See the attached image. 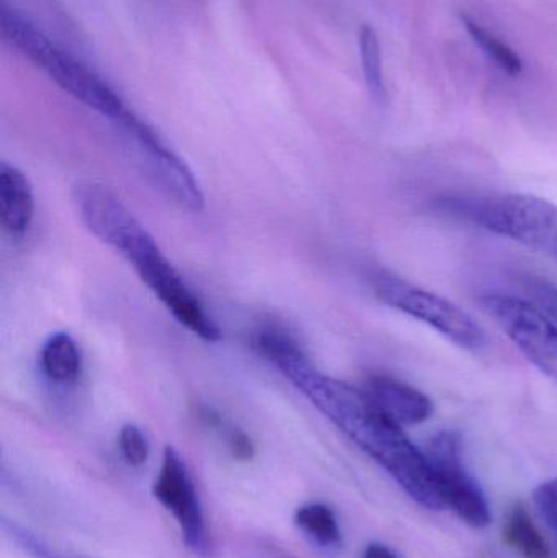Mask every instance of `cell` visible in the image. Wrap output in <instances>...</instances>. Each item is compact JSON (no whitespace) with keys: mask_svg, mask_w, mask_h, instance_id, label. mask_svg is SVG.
<instances>
[{"mask_svg":"<svg viewBox=\"0 0 557 558\" xmlns=\"http://www.w3.org/2000/svg\"><path fill=\"white\" fill-rule=\"evenodd\" d=\"M252 343L255 351L270 361L353 445L382 465L415 504L427 510L445 508L425 452L362 387L324 374L303 348L278 328H264L255 333Z\"/></svg>","mask_w":557,"mask_h":558,"instance_id":"cell-1","label":"cell"},{"mask_svg":"<svg viewBox=\"0 0 557 558\" xmlns=\"http://www.w3.org/2000/svg\"><path fill=\"white\" fill-rule=\"evenodd\" d=\"M72 203L92 235L133 267L179 324L209 343L221 340L218 324L198 295L180 277L156 239L111 190L100 183L81 182L72 190Z\"/></svg>","mask_w":557,"mask_h":558,"instance_id":"cell-2","label":"cell"},{"mask_svg":"<svg viewBox=\"0 0 557 558\" xmlns=\"http://www.w3.org/2000/svg\"><path fill=\"white\" fill-rule=\"evenodd\" d=\"M0 33L3 41L22 52L36 68L46 72L58 87L85 107L108 118L118 126L134 113L100 75L95 74L74 56L59 48L25 16L10 9L7 3H2L0 9Z\"/></svg>","mask_w":557,"mask_h":558,"instance_id":"cell-3","label":"cell"},{"mask_svg":"<svg viewBox=\"0 0 557 558\" xmlns=\"http://www.w3.org/2000/svg\"><path fill=\"white\" fill-rule=\"evenodd\" d=\"M445 215L512 239L557 262V206L533 195L448 196L437 202Z\"/></svg>","mask_w":557,"mask_h":558,"instance_id":"cell-4","label":"cell"},{"mask_svg":"<svg viewBox=\"0 0 557 558\" xmlns=\"http://www.w3.org/2000/svg\"><path fill=\"white\" fill-rule=\"evenodd\" d=\"M376 298L415 320L427 324L457 347L468 351H481L486 347L483 327L463 308L435 292L425 291L405 279L378 271L372 277Z\"/></svg>","mask_w":557,"mask_h":558,"instance_id":"cell-5","label":"cell"},{"mask_svg":"<svg viewBox=\"0 0 557 558\" xmlns=\"http://www.w3.org/2000/svg\"><path fill=\"white\" fill-rule=\"evenodd\" d=\"M153 495L175 521L186 550L198 558H213L215 546L202 497L185 459L173 446L164 449Z\"/></svg>","mask_w":557,"mask_h":558,"instance_id":"cell-6","label":"cell"},{"mask_svg":"<svg viewBox=\"0 0 557 558\" xmlns=\"http://www.w3.org/2000/svg\"><path fill=\"white\" fill-rule=\"evenodd\" d=\"M484 311L546 376L557 380V324L538 305L507 294L481 298Z\"/></svg>","mask_w":557,"mask_h":558,"instance_id":"cell-7","label":"cell"},{"mask_svg":"<svg viewBox=\"0 0 557 558\" xmlns=\"http://www.w3.org/2000/svg\"><path fill=\"white\" fill-rule=\"evenodd\" d=\"M441 500L461 521L474 530L489 526L491 510L483 490L464 468L463 441L455 432H441L428 441L425 449Z\"/></svg>","mask_w":557,"mask_h":558,"instance_id":"cell-8","label":"cell"},{"mask_svg":"<svg viewBox=\"0 0 557 558\" xmlns=\"http://www.w3.org/2000/svg\"><path fill=\"white\" fill-rule=\"evenodd\" d=\"M120 128L133 141L150 175L166 190L167 195L190 213H202L205 209V195L185 160L173 153L154 128L136 113L131 114Z\"/></svg>","mask_w":557,"mask_h":558,"instance_id":"cell-9","label":"cell"},{"mask_svg":"<svg viewBox=\"0 0 557 558\" xmlns=\"http://www.w3.org/2000/svg\"><path fill=\"white\" fill-rule=\"evenodd\" d=\"M370 399L392 420L404 426L421 425L434 415V403L422 390L391 376L368 377L362 387Z\"/></svg>","mask_w":557,"mask_h":558,"instance_id":"cell-10","label":"cell"},{"mask_svg":"<svg viewBox=\"0 0 557 558\" xmlns=\"http://www.w3.org/2000/svg\"><path fill=\"white\" fill-rule=\"evenodd\" d=\"M35 219V195L28 177L10 163H0V225L12 238H22Z\"/></svg>","mask_w":557,"mask_h":558,"instance_id":"cell-11","label":"cell"},{"mask_svg":"<svg viewBox=\"0 0 557 558\" xmlns=\"http://www.w3.org/2000/svg\"><path fill=\"white\" fill-rule=\"evenodd\" d=\"M39 367L51 383L74 384L82 373V353L77 341L68 331H56L39 350Z\"/></svg>","mask_w":557,"mask_h":558,"instance_id":"cell-12","label":"cell"},{"mask_svg":"<svg viewBox=\"0 0 557 558\" xmlns=\"http://www.w3.org/2000/svg\"><path fill=\"white\" fill-rule=\"evenodd\" d=\"M294 524L304 537L323 549H339L342 546V530L336 511L329 505L320 501L301 505L294 513Z\"/></svg>","mask_w":557,"mask_h":558,"instance_id":"cell-13","label":"cell"},{"mask_svg":"<svg viewBox=\"0 0 557 558\" xmlns=\"http://www.w3.org/2000/svg\"><path fill=\"white\" fill-rule=\"evenodd\" d=\"M502 534L507 546L523 558H552L548 543L523 504H516L510 508Z\"/></svg>","mask_w":557,"mask_h":558,"instance_id":"cell-14","label":"cell"},{"mask_svg":"<svg viewBox=\"0 0 557 558\" xmlns=\"http://www.w3.org/2000/svg\"><path fill=\"white\" fill-rule=\"evenodd\" d=\"M360 56H362L363 74H365L370 94L376 101H382L385 98L382 46L372 26L365 25L360 29Z\"/></svg>","mask_w":557,"mask_h":558,"instance_id":"cell-15","label":"cell"},{"mask_svg":"<svg viewBox=\"0 0 557 558\" xmlns=\"http://www.w3.org/2000/svg\"><path fill=\"white\" fill-rule=\"evenodd\" d=\"M463 23L471 38L474 39V43H476L502 71H506L509 75L520 74V71H522V61H520L519 56H517L509 46L504 45L499 38H496V36L487 32L486 28H483L480 23L473 22L470 16H463Z\"/></svg>","mask_w":557,"mask_h":558,"instance_id":"cell-16","label":"cell"},{"mask_svg":"<svg viewBox=\"0 0 557 558\" xmlns=\"http://www.w3.org/2000/svg\"><path fill=\"white\" fill-rule=\"evenodd\" d=\"M118 451L130 468H143L150 456V442L143 429L128 423L118 433Z\"/></svg>","mask_w":557,"mask_h":558,"instance_id":"cell-17","label":"cell"},{"mask_svg":"<svg viewBox=\"0 0 557 558\" xmlns=\"http://www.w3.org/2000/svg\"><path fill=\"white\" fill-rule=\"evenodd\" d=\"M3 531H5L7 537L12 543L19 546L20 550L32 558H72L62 556L58 550L52 549L48 543L36 536L35 533L28 530V527L22 526V524L15 523V521L5 520L2 521Z\"/></svg>","mask_w":557,"mask_h":558,"instance_id":"cell-18","label":"cell"},{"mask_svg":"<svg viewBox=\"0 0 557 558\" xmlns=\"http://www.w3.org/2000/svg\"><path fill=\"white\" fill-rule=\"evenodd\" d=\"M522 288L533 304L538 305L557 324V284L545 278L526 275L522 278Z\"/></svg>","mask_w":557,"mask_h":558,"instance_id":"cell-19","label":"cell"},{"mask_svg":"<svg viewBox=\"0 0 557 558\" xmlns=\"http://www.w3.org/2000/svg\"><path fill=\"white\" fill-rule=\"evenodd\" d=\"M535 504L546 523L557 534V478L540 485L535 492Z\"/></svg>","mask_w":557,"mask_h":558,"instance_id":"cell-20","label":"cell"},{"mask_svg":"<svg viewBox=\"0 0 557 558\" xmlns=\"http://www.w3.org/2000/svg\"><path fill=\"white\" fill-rule=\"evenodd\" d=\"M229 449H231L232 456L241 461H249L252 456L255 454L254 442L251 441L245 433L239 432V429H232L229 433Z\"/></svg>","mask_w":557,"mask_h":558,"instance_id":"cell-21","label":"cell"},{"mask_svg":"<svg viewBox=\"0 0 557 558\" xmlns=\"http://www.w3.org/2000/svg\"><path fill=\"white\" fill-rule=\"evenodd\" d=\"M363 558H399L388 546L379 543H372L366 546Z\"/></svg>","mask_w":557,"mask_h":558,"instance_id":"cell-22","label":"cell"}]
</instances>
